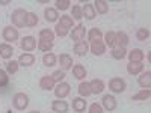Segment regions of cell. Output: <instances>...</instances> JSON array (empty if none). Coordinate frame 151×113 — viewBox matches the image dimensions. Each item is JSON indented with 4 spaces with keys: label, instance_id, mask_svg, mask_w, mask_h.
I'll return each instance as SVG.
<instances>
[{
    "label": "cell",
    "instance_id": "cell-16",
    "mask_svg": "<svg viewBox=\"0 0 151 113\" xmlns=\"http://www.w3.org/2000/svg\"><path fill=\"white\" fill-rule=\"evenodd\" d=\"M91 51H92L95 56L104 54V51H106L104 42H103V41H94V42H91Z\"/></svg>",
    "mask_w": 151,
    "mask_h": 113
},
{
    "label": "cell",
    "instance_id": "cell-28",
    "mask_svg": "<svg viewBox=\"0 0 151 113\" xmlns=\"http://www.w3.org/2000/svg\"><path fill=\"white\" fill-rule=\"evenodd\" d=\"M56 62H58V57H56L53 53H45V54L42 56V64H44L45 67H55Z\"/></svg>",
    "mask_w": 151,
    "mask_h": 113
},
{
    "label": "cell",
    "instance_id": "cell-40",
    "mask_svg": "<svg viewBox=\"0 0 151 113\" xmlns=\"http://www.w3.org/2000/svg\"><path fill=\"white\" fill-rule=\"evenodd\" d=\"M8 83H9V77H8L6 71L0 69V87H5V86H8Z\"/></svg>",
    "mask_w": 151,
    "mask_h": 113
},
{
    "label": "cell",
    "instance_id": "cell-26",
    "mask_svg": "<svg viewBox=\"0 0 151 113\" xmlns=\"http://www.w3.org/2000/svg\"><path fill=\"white\" fill-rule=\"evenodd\" d=\"M101 38H103V32L100 30V29H97V27L91 29L89 33H88V39H89L91 42H94V41H101Z\"/></svg>",
    "mask_w": 151,
    "mask_h": 113
},
{
    "label": "cell",
    "instance_id": "cell-9",
    "mask_svg": "<svg viewBox=\"0 0 151 113\" xmlns=\"http://www.w3.org/2000/svg\"><path fill=\"white\" fill-rule=\"evenodd\" d=\"M137 83H139L141 87L144 89H150L151 87V71H145L139 75V79H137Z\"/></svg>",
    "mask_w": 151,
    "mask_h": 113
},
{
    "label": "cell",
    "instance_id": "cell-32",
    "mask_svg": "<svg viewBox=\"0 0 151 113\" xmlns=\"http://www.w3.org/2000/svg\"><path fill=\"white\" fill-rule=\"evenodd\" d=\"M125 56H127V50H125V48H119V47H116V48H113V50H112V57H113V59L121 60V59H124Z\"/></svg>",
    "mask_w": 151,
    "mask_h": 113
},
{
    "label": "cell",
    "instance_id": "cell-13",
    "mask_svg": "<svg viewBox=\"0 0 151 113\" xmlns=\"http://www.w3.org/2000/svg\"><path fill=\"white\" fill-rule=\"evenodd\" d=\"M59 62H60V68L62 71H68L70 68H73V57L67 53L59 56Z\"/></svg>",
    "mask_w": 151,
    "mask_h": 113
},
{
    "label": "cell",
    "instance_id": "cell-5",
    "mask_svg": "<svg viewBox=\"0 0 151 113\" xmlns=\"http://www.w3.org/2000/svg\"><path fill=\"white\" fill-rule=\"evenodd\" d=\"M70 91H71L70 84L65 83V82H60V83L55 87V95L58 97V99H64L65 97L70 95Z\"/></svg>",
    "mask_w": 151,
    "mask_h": 113
},
{
    "label": "cell",
    "instance_id": "cell-29",
    "mask_svg": "<svg viewBox=\"0 0 151 113\" xmlns=\"http://www.w3.org/2000/svg\"><path fill=\"white\" fill-rule=\"evenodd\" d=\"M79 95L82 97V98H86V97H89L91 95V87H89V83H86V82H83V83H80L79 84Z\"/></svg>",
    "mask_w": 151,
    "mask_h": 113
},
{
    "label": "cell",
    "instance_id": "cell-22",
    "mask_svg": "<svg viewBox=\"0 0 151 113\" xmlns=\"http://www.w3.org/2000/svg\"><path fill=\"white\" fill-rule=\"evenodd\" d=\"M12 54H14V48H12V45H9V44H0V57L9 59V57H12Z\"/></svg>",
    "mask_w": 151,
    "mask_h": 113
},
{
    "label": "cell",
    "instance_id": "cell-42",
    "mask_svg": "<svg viewBox=\"0 0 151 113\" xmlns=\"http://www.w3.org/2000/svg\"><path fill=\"white\" fill-rule=\"evenodd\" d=\"M68 32H70V30H67L65 27H62L60 24H56V27H55V33H56L58 36L64 38V36H67V35H68Z\"/></svg>",
    "mask_w": 151,
    "mask_h": 113
},
{
    "label": "cell",
    "instance_id": "cell-20",
    "mask_svg": "<svg viewBox=\"0 0 151 113\" xmlns=\"http://www.w3.org/2000/svg\"><path fill=\"white\" fill-rule=\"evenodd\" d=\"M73 109L77 112V113L85 112V109H86V101H85V98H82V97L73 98Z\"/></svg>",
    "mask_w": 151,
    "mask_h": 113
},
{
    "label": "cell",
    "instance_id": "cell-10",
    "mask_svg": "<svg viewBox=\"0 0 151 113\" xmlns=\"http://www.w3.org/2000/svg\"><path fill=\"white\" fill-rule=\"evenodd\" d=\"M89 87H91V94H101L104 91V82L100 79H94L92 82H89Z\"/></svg>",
    "mask_w": 151,
    "mask_h": 113
},
{
    "label": "cell",
    "instance_id": "cell-44",
    "mask_svg": "<svg viewBox=\"0 0 151 113\" xmlns=\"http://www.w3.org/2000/svg\"><path fill=\"white\" fill-rule=\"evenodd\" d=\"M9 3H11V0H0V5H2V6H6Z\"/></svg>",
    "mask_w": 151,
    "mask_h": 113
},
{
    "label": "cell",
    "instance_id": "cell-21",
    "mask_svg": "<svg viewBox=\"0 0 151 113\" xmlns=\"http://www.w3.org/2000/svg\"><path fill=\"white\" fill-rule=\"evenodd\" d=\"M94 9L95 12H98V14H107V11H109V3L104 2V0H95V3H94Z\"/></svg>",
    "mask_w": 151,
    "mask_h": 113
},
{
    "label": "cell",
    "instance_id": "cell-1",
    "mask_svg": "<svg viewBox=\"0 0 151 113\" xmlns=\"http://www.w3.org/2000/svg\"><path fill=\"white\" fill-rule=\"evenodd\" d=\"M26 15H27V12L24 9H21V8L15 9L14 12H12V15H11L12 24H14L15 27H24L26 26Z\"/></svg>",
    "mask_w": 151,
    "mask_h": 113
},
{
    "label": "cell",
    "instance_id": "cell-15",
    "mask_svg": "<svg viewBox=\"0 0 151 113\" xmlns=\"http://www.w3.org/2000/svg\"><path fill=\"white\" fill-rule=\"evenodd\" d=\"M144 71V64L142 62H129L127 65V72L132 74V75H136V74H141Z\"/></svg>",
    "mask_w": 151,
    "mask_h": 113
},
{
    "label": "cell",
    "instance_id": "cell-31",
    "mask_svg": "<svg viewBox=\"0 0 151 113\" xmlns=\"http://www.w3.org/2000/svg\"><path fill=\"white\" fill-rule=\"evenodd\" d=\"M38 24V15L35 14V12H27L26 15V26L27 27H35Z\"/></svg>",
    "mask_w": 151,
    "mask_h": 113
},
{
    "label": "cell",
    "instance_id": "cell-24",
    "mask_svg": "<svg viewBox=\"0 0 151 113\" xmlns=\"http://www.w3.org/2000/svg\"><path fill=\"white\" fill-rule=\"evenodd\" d=\"M73 75L77 80H83L86 77V69L83 65H74L73 67Z\"/></svg>",
    "mask_w": 151,
    "mask_h": 113
},
{
    "label": "cell",
    "instance_id": "cell-23",
    "mask_svg": "<svg viewBox=\"0 0 151 113\" xmlns=\"http://www.w3.org/2000/svg\"><path fill=\"white\" fill-rule=\"evenodd\" d=\"M82 12H83V17H86L88 20H94L95 15H97V12L94 9V5H91V3H86L82 8Z\"/></svg>",
    "mask_w": 151,
    "mask_h": 113
},
{
    "label": "cell",
    "instance_id": "cell-37",
    "mask_svg": "<svg viewBox=\"0 0 151 113\" xmlns=\"http://www.w3.org/2000/svg\"><path fill=\"white\" fill-rule=\"evenodd\" d=\"M18 62H15V60H9L8 64H6V71L9 72V74H15L17 71H18Z\"/></svg>",
    "mask_w": 151,
    "mask_h": 113
},
{
    "label": "cell",
    "instance_id": "cell-41",
    "mask_svg": "<svg viewBox=\"0 0 151 113\" xmlns=\"http://www.w3.org/2000/svg\"><path fill=\"white\" fill-rule=\"evenodd\" d=\"M70 5H71L70 0H58V2H56V8H58V9H60V11L68 9V8H70Z\"/></svg>",
    "mask_w": 151,
    "mask_h": 113
},
{
    "label": "cell",
    "instance_id": "cell-6",
    "mask_svg": "<svg viewBox=\"0 0 151 113\" xmlns=\"http://www.w3.org/2000/svg\"><path fill=\"white\" fill-rule=\"evenodd\" d=\"M20 47H21V50L23 51H33V50L36 48V39L33 36H24L23 39H21V42H20Z\"/></svg>",
    "mask_w": 151,
    "mask_h": 113
},
{
    "label": "cell",
    "instance_id": "cell-7",
    "mask_svg": "<svg viewBox=\"0 0 151 113\" xmlns=\"http://www.w3.org/2000/svg\"><path fill=\"white\" fill-rule=\"evenodd\" d=\"M83 38H85V26L83 24H77L71 32V39L79 42V41H83Z\"/></svg>",
    "mask_w": 151,
    "mask_h": 113
},
{
    "label": "cell",
    "instance_id": "cell-27",
    "mask_svg": "<svg viewBox=\"0 0 151 113\" xmlns=\"http://www.w3.org/2000/svg\"><path fill=\"white\" fill-rule=\"evenodd\" d=\"M151 97V91L150 89H142V91H139L136 95H133L132 97V99L133 101H145V99H148Z\"/></svg>",
    "mask_w": 151,
    "mask_h": 113
},
{
    "label": "cell",
    "instance_id": "cell-39",
    "mask_svg": "<svg viewBox=\"0 0 151 113\" xmlns=\"http://www.w3.org/2000/svg\"><path fill=\"white\" fill-rule=\"evenodd\" d=\"M52 77H53L55 83H60L62 80L65 79V71H62V69H58V71H55V72L52 74Z\"/></svg>",
    "mask_w": 151,
    "mask_h": 113
},
{
    "label": "cell",
    "instance_id": "cell-2",
    "mask_svg": "<svg viewBox=\"0 0 151 113\" xmlns=\"http://www.w3.org/2000/svg\"><path fill=\"white\" fill-rule=\"evenodd\" d=\"M12 106H14L17 110H24L27 106H29V97L23 92H18L14 95L12 98Z\"/></svg>",
    "mask_w": 151,
    "mask_h": 113
},
{
    "label": "cell",
    "instance_id": "cell-12",
    "mask_svg": "<svg viewBox=\"0 0 151 113\" xmlns=\"http://www.w3.org/2000/svg\"><path fill=\"white\" fill-rule=\"evenodd\" d=\"M33 64H35V56L30 53H23L18 57V65L21 67H32Z\"/></svg>",
    "mask_w": 151,
    "mask_h": 113
},
{
    "label": "cell",
    "instance_id": "cell-18",
    "mask_svg": "<svg viewBox=\"0 0 151 113\" xmlns=\"http://www.w3.org/2000/svg\"><path fill=\"white\" fill-rule=\"evenodd\" d=\"M127 56H129L130 62H142L144 57H145V53L141 48H133L130 53H127Z\"/></svg>",
    "mask_w": 151,
    "mask_h": 113
},
{
    "label": "cell",
    "instance_id": "cell-14",
    "mask_svg": "<svg viewBox=\"0 0 151 113\" xmlns=\"http://www.w3.org/2000/svg\"><path fill=\"white\" fill-rule=\"evenodd\" d=\"M101 107L106 109V110H109V112L115 110V109H116V99H115V97L104 95V97H103V106H101Z\"/></svg>",
    "mask_w": 151,
    "mask_h": 113
},
{
    "label": "cell",
    "instance_id": "cell-19",
    "mask_svg": "<svg viewBox=\"0 0 151 113\" xmlns=\"http://www.w3.org/2000/svg\"><path fill=\"white\" fill-rule=\"evenodd\" d=\"M88 50H89V45H88L86 41H79L74 45V53L77 56H85L88 53Z\"/></svg>",
    "mask_w": 151,
    "mask_h": 113
},
{
    "label": "cell",
    "instance_id": "cell-34",
    "mask_svg": "<svg viewBox=\"0 0 151 113\" xmlns=\"http://www.w3.org/2000/svg\"><path fill=\"white\" fill-rule=\"evenodd\" d=\"M104 41H106V44H104V45H109L110 48L115 47V32L109 30V32L104 35Z\"/></svg>",
    "mask_w": 151,
    "mask_h": 113
},
{
    "label": "cell",
    "instance_id": "cell-11",
    "mask_svg": "<svg viewBox=\"0 0 151 113\" xmlns=\"http://www.w3.org/2000/svg\"><path fill=\"white\" fill-rule=\"evenodd\" d=\"M40 86H41V89H44V91L55 89V80H53V77H52V75H44V77H41Z\"/></svg>",
    "mask_w": 151,
    "mask_h": 113
},
{
    "label": "cell",
    "instance_id": "cell-17",
    "mask_svg": "<svg viewBox=\"0 0 151 113\" xmlns=\"http://www.w3.org/2000/svg\"><path fill=\"white\" fill-rule=\"evenodd\" d=\"M52 109L56 113H67L68 112V103L62 101V99H56V101L52 103Z\"/></svg>",
    "mask_w": 151,
    "mask_h": 113
},
{
    "label": "cell",
    "instance_id": "cell-36",
    "mask_svg": "<svg viewBox=\"0 0 151 113\" xmlns=\"http://www.w3.org/2000/svg\"><path fill=\"white\" fill-rule=\"evenodd\" d=\"M52 47H53V42H50V41H44V39H40L38 41V48L41 50V51H50L52 50Z\"/></svg>",
    "mask_w": 151,
    "mask_h": 113
},
{
    "label": "cell",
    "instance_id": "cell-45",
    "mask_svg": "<svg viewBox=\"0 0 151 113\" xmlns=\"http://www.w3.org/2000/svg\"><path fill=\"white\" fill-rule=\"evenodd\" d=\"M29 113H40V112H36V110H32V112H29Z\"/></svg>",
    "mask_w": 151,
    "mask_h": 113
},
{
    "label": "cell",
    "instance_id": "cell-35",
    "mask_svg": "<svg viewBox=\"0 0 151 113\" xmlns=\"http://www.w3.org/2000/svg\"><path fill=\"white\" fill-rule=\"evenodd\" d=\"M136 38H137L139 41H147L148 38H150V30L145 29V27L137 29V32H136Z\"/></svg>",
    "mask_w": 151,
    "mask_h": 113
},
{
    "label": "cell",
    "instance_id": "cell-33",
    "mask_svg": "<svg viewBox=\"0 0 151 113\" xmlns=\"http://www.w3.org/2000/svg\"><path fill=\"white\" fill-rule=\"evenodd\" d=\"M58 24H60L62 27H65L67 30H70L73 27V18H71V15H62L60 17V21Z\"/></svg>",
    "mask_w": 151,
    "mask_h": 113
},
{
    "label": "cell",
    "instance_id": "cell-25",
    "mask_svg": "<svg viewBox=\"0 0 151 113\" xmlns=\"http://www.w3.org/2000/svg\"><path fill=\"white\" fill-rule=\"evenodd\" d=\"M44 17H45V20H47L48 23H55L59 15H58V11H56L55 8H47V9L44 11Z\"/></svg>",
    "mask_w": 151,
    "mask_h": 113
},
{
    "label": "cell",
    "instance_id": "cell-38",
    "mask_svg": "<svg viewBox=\"0 0 151 113\" xmlns=\"http://www.w3.org/2000/svg\"><path fill=\"white\" fill-rule=\"evenodd\" d=\"M71 18H74V20H80V18H83L82 6H79V5L73 6V15H71Z\"/></svg>",
    "mask_w": 151,
    "mask_h": 113
},
{
    "label": "cell",
    "instance_id": "cell-30",
    "mask_svg": "<svg viewBox=\"0 0 151 113\" xmlns=\"http://www.w3.org/2000/svg\"><path fill=\"white\" fill-rule=\"evenodd\" d=\"M40 39L53 42V39H55V32H52L50 29H42V30L40 32Z\"/></svg>",
    "mask_w": 151,
    "mask_h": 113
},
{
    "label": "cell",
    "instance_id": "cell-3",
    "mask_svg": "<svg viewBox=\"0 0 151 113\" xmlns=\"http://www.w3.org/2000/svg\"><path fill=\"white\" fill-rule=\"evenodd\" d=\"M109 89L115 94H121V92L125 91V82L121 77H113L109 82Z\"/></svg>",
    "mask_w": 151,
    "mask_h": 113
},
{
    "label": "cell",
    "instance_id": "cell-4",
    "mask_svg": "<svg viewBox=\"0 0 151 113\" xmlns=\"http://www.w3.org/2000/svg\"><path fill=\"white\" fill-rule=\"evenodd\" d=\"M2 36H3V39H5V41H8V42H14V41L18 39L20 33H18V29L12 27V26H6V27L3 29Z\"/></svg>",
    "mask_w": 151,
    "mask_h": 113
},
{
    "label": "cell",
    "instance_id": "cell-43",
    "mask_svg": "<svg viewBox=\"0 0 151 113\" xmlns=\"http://www.w3.org/2000/svg\"><path fill=\"white\" fill-rule=\"evenodd\" d=\"M89 113H103V107L97 103H94L89 106Z\"/></svg>",
    "mask_w": 151,
    "mask_h": 113
},
{
    "label": "cell",
    "instance_id": "cell-8",
    "mask_svg": "<svg viewBox=\"0 0 151 113\" xmlns=\"http://www.w3.org/2000/svg\"><path fill=\"white\" fill-rule=\"evenodd\" d=\"M129 44V35L125 32H115V45L119 48H125Z\"/></svg>",
    "mask_w": 151,
    "mask_h": 113
}]
</instances>
